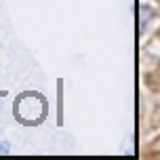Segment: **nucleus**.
<instances>
[{"label":"nucleus","instance_id":"obj_1","mask_svg":"<svg viewBox=\"0 0 160 160\" xmlns=\"http://www.w3.org/2000/svg\"><path fill=\"white\" fill-rule=\"evenodd\" d=\"M47 112V99L36 91L21 93L13 103V116L17 118V122H21L25 127H38L40 122H44Z\"/></svg>","mask_w":160,"mask_h":160},{"label":"nucleus","instance_id":"obj_2","mask_svg":"<svg viewBox=\"0 0 160 160\" xmlns=\"http://www.w3.org/2000/svg\"><path fill=\"white\" fill-rule=\"evenodd\" d=\"M8 152H11V145L7 141H0V154H8Z\"/></svg>","mask_w":160,"mask_h":160}]
</instances>
